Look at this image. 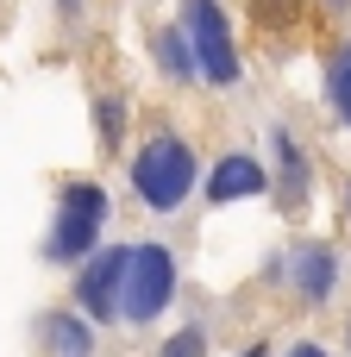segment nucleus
<instances>
[{"label":"nucleus","instance_id":"obj_12","mask_svg":"<svg viewBox=\"0 0 351 357\" xmlns=\"http://www.w3.org/2000/svg\"><path fill=\"white\" fill-rule=\"evenodd\" d=\"M295 357H327V351H314V345H301V351H295Z\"/></svg>","mask_w":351,"mask_h":357},{"label":"nucleus","instance_id":"obj_5","mask_svg":"<svg viewBox=\"0 0 351 357\" xmlns=\"http://www.w3.org/2000/svg\"><path fill=\"white\" fill-rule=\"evenodd\" d=\"M126 264H132V251H100L88 270H82V307L94 314V320H113L119 314V301H126Z\"/></svg>","mask_w":351,"mask_h":357},{"label":"nucleus","instance_id":"obj_8","mask_svg":"<svg viewBox=\"0 0 351 357\" xmlns=\"http://www.w3.org/2000/svg\"><path fill=\"white\" fill-rule=\"evenodd\" d=\"M50 339H57L63 357H88V333H82L75 320H63V314H50Z\"/></svg>","mask_w":351,"mask_h":357},{"label":"nucleus","instance_id":"obj_2","mask_svg":"<svg viewBox=\"0 0 351 357\" xmlns=\"http://www.w3.org/2000/svg\"><path fill=\"white\" fill-rule=\"evenodd\" d=\"M182 19H188V44H195V69L207 82H232L239 75V50H232V31H226L220 6L214 0H188Z\"/></svg>","mask_w":351,"mask_h":357},{"label":"nucleus","instance_id":"obj_3","mask_svg":"<svg viewBox=\"0 0 351 357\" xmlns=\"http://www.w3.org/2000/svg\"><path fill=\"white\" fill-rule=\"evenodd\" d=\"M170 289H176L170 251L144 245V251H132V264H126V301H119V314H126V320H151V314L170 301Z\"/></svg>","mask_w":351,"mask_h":357},{"label":"nucleus","instance_id":"obj_4","mask_svg":"<svg viewBox=\"0 0 351 357\" xmlns=\"http://www.w3.org/2000/svg\"><path fill=\"white\" fill-rule=\"evenodd\" d=\"M100 220H107V195H100L94 182H75V188L63 195V213H57V232H50V251H57V257H82V251L94 245Z\"/></svg>","mask_w":351,"mask_h":357},{"label":"nucleus","instance_id":"obj_10","mask_svg":"<svg viewBox=\"0 0 351 357\" xmlns=\"http://www.w3.org/2000/svg\"><path fill=\"white\" fill-rule=\"evenodd\" d=\"M333 100H339V113L351 119V50L333 63Z\"/></svg>","mask_w":351,"mask_h":357},{"label":"nucleus","instance_id":"obj_7","mask_svg":"<svg viewBox=\"0 0 351 357\" xmlns=\"http://www.w3.org/2000/svg\"><path fill=\"white\" fill-rule=\"evenodd\" d=\"M295 276H301L308 295H327V289H333V257H327V251H301V257H295Z\"/></svg>","mask_w":351,"mask_h":357},{"label":"nucleus","instance_id":"obj_1","mask_svg":"<svg viewBox=\"0 0 351 357\" xmlns=\"http://www.w3.org/2000/svg\"><path fill=\"white\" fill-rule=\"evenodd\" d=\"M132 182H138V195H144L151 207H176V201L188 195V182H195V157H188L176 138H157V144L138 151Z\"/></svg>","mask_w":351,"mask_h":357},{"label":"nucleus","instance_id":"obj_11","mask_svg":"<svg viewBox=\"0 0 351 357\" xmlns=\"http://www.w3.org/2000/svg\"><path fill=\"white\" fill-rule=\"evenodd\" d=\"M163 357H201V333H176V339L163 345Z\"/></svg>","mask_w":351,"mask_h":357},{"label":"nucleus","instance_id":"obj_9","mask_svg":"<svg viewBox=\"0 0 351 357\" xmlns=\"http://www.w3.org/2000/svg\"><path fill=\"white\" fill-rule=\"evenodd\" d=\"M251 13L264 25H289V19H301V0H251Z\"/></svg>","mask_w":351,"mask_h":357},{"label":"nucleus","instance_id":"obj_13","mask_svg":"<svg viewBox=\"0 0 351 357\" xmlns=\"http://www.w3.org/2000/svg\"><path fill=\"white\" fill-rule=\"evenodd\" d=\"M251 357H264V345H251Z\"/></svg>","mask_w":351,"mask_h":357},{"label":"nucleus","instance_id":"obj_6","mask_svg":"<svg viewBox=\"0 0 351 357\" xmlns=\"http://www.w3.org/2000/svg\"><path fill=\"white\" fill-rule=\"evenodd\" d=\"M257 188H264V169H257L251 157H226V163L214 169V182H207L214 201H239V195H257Z\"/></svg>","mask_w":351,"mask_h":357}]
</instances>
